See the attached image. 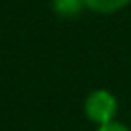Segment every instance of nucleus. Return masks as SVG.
<instances>
[{
  "label": "nucleus",
  "instance_id": "nucleus-1",
  "mask_svg": "<svg viewBox=\"0 0 131 131\" xmlns=\"http://www.w3.org/2000/svg\"><path fill=\"white\" fill-rule=\"evenodd\" d=\"M117 113H119V100L106 88H96L84 98V115L96 127L117 121Z\"/></svg>",
  "mask_w": 131,
  "mask_h": 131
},
{
  "label": "nucleus",
  "instance_id": "nucleus-2",
  "mask_svg": "<svg viewBox=\"0 0 131 131\" xmlns=\"http://www.w3.org/2000/svg\"><path fill=\"white\" fill-rule=\"evenodd\" d=\"M131 0H84L86 10L96 12V14H113L123 8H127Z\"/></svg>",
  "mask_w": 131,
  "mask_h": 131
},
{
  "label": "nucleus",
  "instance_id": "nucleus-3",
  "mask_svg": "<svg viewBox=\"0 0 131 131\" xmlns=\"http://www.w3.org/2000/svg\"><path fill=\"white\" fill-rule=\"evenodd\" d=\"M51 10L61 18H74L86 10L84 0H51Z\"/></svg>",
  "mask_w": 131,
  "mask_h": 131
},
{
  "label": "nucleus",
  "instance_id": "nucleus-4",
  "mask_svg": "<svg viewBox=\"0 0 131 131\" xmlns=\"http://www.w3.org/2000/svg\"><path fill=\"white\" fill-rule=\"evenodd\" d=\"M96 131H131V129L125 123H121V121H113V123H106V125L96 127Z\"/></svg>",
  "mask_w": 131,
  "mask_h": 131
}]
</instances>
